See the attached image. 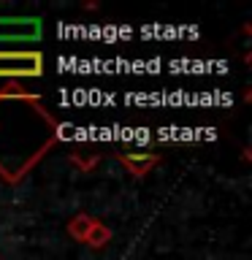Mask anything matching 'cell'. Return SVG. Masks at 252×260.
Returning <instances> with one entry per match:
<instances>
[{"label":"cell","mask_w":252,"mask_h":260,"mask_svg":"<svg viewBox=\"0 0 252 260\" xmlns=\"http://www.w3.org/2000/svg\"><path fill=\"white\" fill-rule=\"evenodd\" d=\"M38 38H41V19L0 16V41H38Z\"/></svg>","instance_id":"7a4b0ae2"},{"label":"cell","mask_w":252,"mask_h":260,"mask_svg":"<svg viewBox=\"0 0 252 260\" xmlns=\"http://www.w3.org/2000/svg\"><path fill=\"white\" fill-rule=\"evenodd\" d=\"M44 57L38 52H0V76H38Z\"/></svg>","instance_id":"6da1fadb"}]
</instances>
